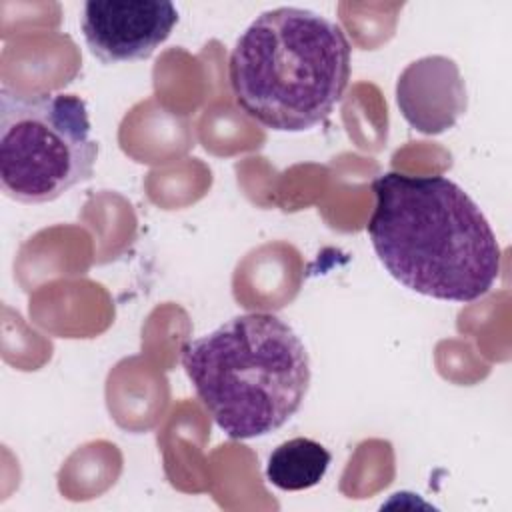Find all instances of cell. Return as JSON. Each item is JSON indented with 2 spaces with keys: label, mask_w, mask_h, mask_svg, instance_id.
I'll return each mask as SVG.
<instances>
[{
  "label": "cell",
  "mask_w": 512,
  "mask_h": 512,
  "mask_svg": "<svg viewBox=\"0 0 512 512\" xmlns=\"http://www.w3.org/2000/svg\"><path fill=\"white\" fill-rule=\"evenodd\" d=\"M366 224L386 272L404 288L446 302H474L500 276L496 234L454 180L384 172L372 182Z\"/></svg>",
  "instance_id": "6da1fadb"
},
{
  "label": "cell",
  "mask_w": 512,
  "mask_h": 512,
  "mask_svg": "<svg viewBox=\"0 0 512 512\" xmlns=\"http://www.w3.org/2000/svg\"><path fill=\"white\" fill-rule=\"evenodd\" d=\"M352 46L334 20L296 6L256 16L228 58V80L246 116L276 132H304L342 100Z\"/></svg>",
  "instance_id": "7a4b0ae2"
},
{
  "label": "cell",
  "mask_w": 512,
  "mask_h": 512,
  "mask_svg": "<svg viewBox=\"0 0 512 512\" xmlns=\"http://www.w3.org/2000/svg\"><path fill=\"white\" fill-rule=\"evenodd\" d=\"M180 362L206 412L234 440L282 428L300 410L312 380L304 342L270 312L234 316L188 340Z\"/></svg>",
  "instance_id": "3957f363"
},
{
  "label": "cell",
  "mask_w": 512,
  "mask_h": 512,
  "mask_svg": "<svg viewBox=\"0 0 512 512\" xmlns=\"http://www.w3.org/2000/svg\"><path fill=\"white\" fill-rule=\"evenodd\" d=\"M98 144L76 94L0 92V186L22 204H44L90 180Z\"/></svg>",
  "instance_id": "277c9868"
},
{
  "label": "cell",
  "mask_w": 512,
  "mask_h": 512,
  "mask_svg": "<svg viewBox=\"0 0 512 512\" xmlns=\"http://www.w3.org/2000/svg\"><path fill=\"white\" fill-rule=\"evenodd\" d=\"M176 24L178 8L168 0H88L80 16L84 42L104 64L150 58Z\"/></svg>",
  "instance_id": "5b68a950"
},
{
  "label": "cell",
  "mask_w": 512,
  "mask_h": 512,
  "mask_svg": "<svg viewBox=\"0 0 512 512\" xmlns=\"http://www.w3.org/2000/svg\"><path fill=\"white\" fill-rule=\"evenodd\" d=\"M396 104L402 118L426 136L450 130L468 106L458 64L440 54L410 62L396 80Z\"/></svg>",
  "instance_id": "8992f818"
},
{
  "label": "cell",
  "mask_w": 512,
  "mask_h": 512,
  "mask_svg": "<svg viewBox=\"0 0 512 512\" xmlns=\"http://www.w3.org/2000/svg\"><path fill=\"white\" fill-rule=\"evenodd\" d=\"M332 454L312 438H290L278 444L266 462V480L284 492L308 490L326 476Z\"/></svg>",
  "instance_id": "52a82bcc"
}]
</instances>
